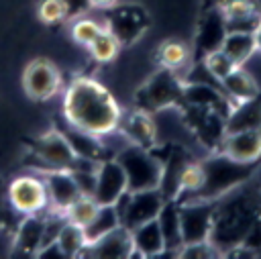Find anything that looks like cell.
Returning <instances> with one entry per match:
<instances>
[{"instance_id":"1","label":"cell","mask_w":261,"mask_h":259,"mask_svg":"<svg viewBox=\"0 0 261 259\" xmlns=\"http://www.w3.org/2000/svg\"><path fill=\"white\" fill-rule=\"evenodd\" d=\"M120 106L114 96L92 77L73 80L63 96V120L96 137L116 131Z\"/></svg>"},{"instance_id":"2","label":"cell","mask_w":261,"mask_h":259,"mask_svg":"<svg viewBox=\"0 0 261 259\" xmlns=\"http://www.w3.org/2000/svg\"><path fill=\"white\" fill-rule=\"evenodd\" d=\"M245 186V184H243ZM261 216V192L253 186H237L216 198L208 243L218 255L239 249L253 222Z\"/></svg>"},{"instance_id":"3","label":"cell","mask_w":261,"mask_h":259,"mask_svg":"<svg viewBox=\"0 0 261 259\" xmlns=\"http://www.w3.org/2000/svg\"><path fill=\"white\" fill-rule=\"evenodd\" d=\"M255 165H257V161L255 163H243V161L230 159L222 151H214V155H210L206 161H202L204 184L200 186V190L194 196H190L184 202H190V200H216V198L224 196L232 188L247 184L249 177L255 171Z\"/></svg>"},{"instance_id":"4","label":"cell","mask_w":261,"mask_h":259,"mask_svg":"<svg viewBox=\"0 0 261 259\" xmlns=\"http://www.w3.org/2000/svg\"><path fill=\"white\" fill-rule=\"evenodd\" d=\"M114 159L120 163L126 175V192L155 190L161 182V159L153 153V149H145L139 145H124L114 153Z\"/></svg>"},{"instance_id":"5","label":"cell","mask_w":261,"mask_h":259,"mask_svg":"<svg viewBox=\"0 0 261 259\" xmlns=\"http://www.w3.org/2000/svg\"><path fill=\"white\" fill-rule=\"evenodd\" d=\"M181 90H184L181 75L175 69L161 67L135 92V102L139 110L157 112L161 108L179 106Z\"/></svg>"},{"instance_id":"6","label":"cell","mask_w":261,"mask_h":259,"mask_svg":"<svg viewBox=\"0 0 261 259\" xmlns=\"http://www.w3.org/2000/svg\"><path fill=\"white\" fill-rule=\"evenodd\" d=\"M165 198L161 196L159 188L155 190H141V192H124L116 202V214L124 228H135L147 220L157 218Z\"/></svg>"},{"instance_id":"7","label":"cell","mask_w":261,"mask_h":259,"mask_svg":"<svg viewBox=\"0 0 261 259\" xmlns=\"http://www.w3.org/2000/svg\"><path fill=\"white\" fill-rule=\"evenodd\" d=\"M106 22L102 24L110 31L120 45H130L141 39L149 29V14L139 4H112L106 12Z\"/></svg>"},{"instance_id":"8","label":"cell","mask_w":261,"mask_h":259,"mask_svg":"<svg viewBox=\"0 0 261 259\" xmlns=\"http://www.w3.org/2000/svg\"><path fill=\"white\" fill-rule=\"evenodd\" d=\"M31 155L37 161V169H43V173L53 169H69L77 157L59 128H51L37 137L31 145Z\"/></svg>"},{"instance_id":"9","label":"cell","mask_w":261,"mask_h":259,"mask_svg":"<svg viewBox=\"0 0 261 259\" xmlns=\"http://www.w3.org/2000/svg\"><path fill=\"white\" fill-rule=\"evenodd\" d=\"M61 88V73L57 65L45 57H37L27 63L22 71V90L35 102L51 100Z\"/></svg>"},{"instance_id":"10","label":"cell","mask_w":261,"mask_h":259,"mask_svg":"<svg viewBox=\"0 0 261 259\" xmlns=\"http://www.w3.org/2000/svg\"><path fill=\"white\" fill-rule=\"evenodd\" d=\"M8 204L18 212V214H37L45 212L49 206L47 198V188L43 182V175H18L8 184L6 190Z\"/></svg>"},{"instance_id":"11","label":"cell","mask_w":261,"mask_h":259,"mask_svg":"<svg viewBox=\"0 0 261 259\" xmlns=\"http://www.w3.org/2000/svg\"><path fill=\"white\" fill-rule=\"evenodd\" d=\"M214 206H216V200L177 202V208H179V228H181L184 245L208 241Z\"/></svg>"},{"instance_id":"12","label":"cell","mask_w":261,"mask_h":259,"mask_svg":"<svg viewBox=\"0 0 261 259\" xmlns=\"http://www.w3.org/2000/svg\"><path fill=\"white\" fill-rule=\"evenodd\" d=\"M184 106V116L186 122L192 126V131L198 135V141L212 149L218 151L222 139H224V116L212 108H200V106Z\"/></svg>"},{"instance_id":"13","label":"cell","mask_w":261,"mask_h":259,"mask_svg":"<svg viewBox=\"0 0 261 259\" xmlns=\"http://www.w3.org/2000/svg\"><path fill=\"white\" fill-rule=\"evenodd\" d=\"M124 192H126V175H124L120 163L114 157L100 161L98 169H96V188L92 194V198L98 202V206L114 204Z\"/></svg>"},{"instance_id":"14","label":"cell","mask_w":261,"mask_h":259,"mask_svg":"<svg viewBox=\"0 0 261 259\" xmlns=\"http://www.w3.org/2000/svg\"><path fill=\"white\" fill-rule=\"evenodd\" d=\"M133 239L130 230L118 224L110 232L102 235L94 243H88L80 257H100V259H126L133 257Z\"/></svg>"},{"instance_id":"15","label":"cell","mask_w":261,"mask_h":259,"mask_svg":"<svg viewBox=\"0 0 261 259\" xmlns=\"http://www.w3.org/2000/svg\"><path fill=\"white\" fill-rule=\"evenodd\" d=\"M226 37V18L222 14V10L218 8V4L210 6L200 24H198V33H196V53L198 59H202L204 55L218 51L222 41Z\"/></svg>"},{"instance_id":"16","label":"cell","mask_w":261,"mask_h":259,"mask_svg":"<svg viewBox=\"0 0 261 259\" xmlns=\"http://www.w3.org/2000/svg\"><path fill=\"white\" fill-rule=\"evenodd\" d=\"M43 182H45V188H47V198H49V206L47 208L49 210L65 212L67 206L82 196L69 169L45 171L43 173Z\"/></svg>"},{"instance_id":"17","label":"cell","mask_w":261,"mask_h":259,"mask_svg":"<svg viewBox=\"0 0 261 259\" xmlns=\"http://www.w3.org/2000/svg\"><path fill=\"white\" fill-rule=\"evenodd\" d=\"M218 151H222L234 161H243V163L259 161L261 159V128L224 135Z\"/></svg>"},{"instance_id":"18","label":"cell","mask_w":261,"mask_h":259,"mask_svg":"<svg viewBox=\"0 0 261 259\" xmlns=\"http://www.w3.org/2000/svg\"><path fill=\"white\" fill-rule=\"evenodd\" d=\"M181 104L188 106H200V108H212L220 112L224 118L232 106V100L218 88H212L208 84H196V82H184L181 90ZM179 104V106H181Z\"/></svg>"},{"instance_id":"19","label":"cell","mask_w":261,"mask_h":259,"mask_svg":"<svg viewBox=\"0 0 261 259\" xmlns=\"http://www.w3.org/2000/svg\"><path fill=\"white\" fill-rule=\"evenodd\" d=\"M61 131V135L65 137V141L69 143V147L73 149V153L77 157H84V159H92V161H104L108 157H114V153L104 145L102 137H96V135H90L69 122H65L63 126H57Z\"/></svg>"},{"instance_id":"20","label":"cell","mask_w":261,"mask_h":259,"mask_svg":"<svg viewBox=\"0 0 261 259\" xmlns=\"http://www.w3.org/2000/svg\"><path fill=\"white\" fill-rule=\"evenodd\" d=\"M126 139L128 143L133 145H139V147H145V149H151L155 147V122L151 118V112H145V110H135L130 114H126L122 118L120 114V120H118V126H116Z\"/></svg>"},{"instance_id":"21","label":"cell","mask_w":261,"mask_h":259,"mask_svg":"<svg viewBox=\"0 0 261 259\" xmlns=\"http://www.w3.org/2000/svg\"><path fill=\"white\" fill-rule=\"evenodd\" d=\"M261 128V92L255 98L234 102L224 118V133H239V131H251Z\"/></svg>"},{"instance_id":"22","label":"cell","mask_w":261,"mask_h":259,"mask_svg":"<svg viewBox=\"0 0 261 259\" xmlns=\"http://www.w3.org/2000/svg\"><path fill=\"white\" fill-rule=\"evenodd\" d=\"M169 151L165 153V159H161V182H159V192L165 200H175L179 194V175L184 165L190 161L188 153L181 147H167Z\"/></svg>"},{"instance_id":"23","label":"cell","mask_w":261,"mask_h":259,"mask_svg":"<svg viewBox=\"0 0 261 259\" xmlns=\"http://www.w3.org/2000/svg\"><path fill=\"white\" fill-rule=\"evenodd\" d=\"M43 228H45V216H41V212L24 214L14 232V243H12L14 253L37 255L43 241Z\"/></svg>"},{"instance_id":"24","label":"cell","mask_w":261,"mask_h":259,"mask_svg":"<svg viewBox=\"0 0 261 259\" xmlns=\"http://www.w3.org/2000/svg\"><path fill=\"white\" fill-rule=\"evenodd\" d=\"M157 224L161 228L163 235V243H165V251L163 255H175L179 253V249L184 247L181 241V228H179V208L175 200H165L159 214H157Z\"/></svg>"},{"instance_id":"25","label":"cell","mask_w":261,"mask_h":259,"mask_svg":"<svg viewBox=\"0 0 261 259\" xmlns=\"http://www.w3.org/2000/svg\"><path fill=\"white\" fill-rule=\"evenodd\" d=\"M130 239H133V255L139 257H159L165 251L163 235L157 224V218L147 220L135 228H130Z\"/></svg>"},{"instance_id":"26","label":"cell","mask_w":261,"mask_h":259,"mask_svg":"<svg viewBox=\"0 0 261 259\" xmlns=\"http://www.w3.org/2000/svg\"><path fill=\"white\" fill-rule=\"evenodd\" d=\"M222 82V88H224V94L234 102H243V100H249V98H255L261 90L257 88L255 80L251 77V73H247L245 69L234 67L226 77L220 80Z\"/></svg>"},{"instance_id":"27","label":"cell","mask_w":261,"mask_h":259,"mask_svg":"<svg viewBox=\"0 0 261 259\" xmlns=\"http://www.w3.org/2000/svg\"><path fill=\"white\" fill-rule=\"evenodd\" d=\"M220 51H224L237 65H241L257 51L255 35L253 33H226L220 45Z\"/></svg>"},{"instance_id":"28","label":"cell","mask_w":261,"mask_h":259,"mask_svg":"<svg viewBox=\"0 0 261 259\" xmlns=\"http://www.w3.org/2000/svg\"><path fill=\"white\" fill-rule=\"evenodd\" d=\"M120 224V218L116 214V208L114 204H106V206H100L96 216L84 226V235H86V243H94L96 239H100L102 235L110 232L112 228H116Z\"/></svg>"},{"instance_id":"29","label":"cell","mask_w":261,"mask_h":259,"mask_svg":"<svg viewBox=\"0 0 261 259\" xmlns=\"http://www.w3.org/2000/svg\"><path fill=\"white\" fill-rule=\"evenodd\" d=\"M55 243H57V247H59L63 259H65V257H80L82 251H84V247L88 245V243H86L84 228L77 226V224H73V222H69V220H65V224L61 226V230H59Z\"/></svg>"},{"instance_id":"30","label":"cell","mask_w":261,"mask_h":259,"mask_svg":"<svg viewBox=\"0 0 261 259\" xmlns=\"http://www.w3.org/2000/svg\"><path fill=\"white\" fill-rule=\"evenodd\" d=\"M157 57H159V65L161 67H169V69L177 71L179 67H186V63L190 59V51L179 41H165L159 47Z\"/></svg>"},{"instance_id":"31","label":"cell","mask_w":261,"mask_h":259,"mask_svg":"<svg viewBox=\"0 0 261 259\" xmlns=\"http://www.w3.org/2000/svg\"><path fill=\"white\" fill-rule=\"evenodd\" d=\"M98 202L92 198V196H80L77 200H73L69 206H67V210H65V218L69 220V222H73V224H77V226H86L94 216H96V212H98Z\"/></svg>"},{"instance_id":"32","label":"cell","mask_w":261,"mask_h":259,"mask_svg":"<svg viewBox=\"0 0 261 259\" xmlns=\"http://www.w3.org/2000/svg\"><path fill=\"white\" fill-rule=\"evenodd\" d=\"M88 49H90V53H92V57H94L96 61L106 63V61H110V59H114V57L118 55L120 43L116 41V37H114L110 31L102 29V31L98 33V37L88 45Z\"/></svg>"},{"instance_id":"33","label":"cell","mask_w":261,"mask_h":259,"mask_svg":"<svg viewBox=\"0 0 261 259\" xmlns=\"http://www.w3.org/2000/svg\"><path fill=\"white\" fill-rule=\"evenodd\" d=\"M37 16L45 24H55L69 18V10L65 0H41L37 8Z\"/></svg>"},{"instance_id":"34","label":"cell","mask_w":261,"mask_h":259,"mask_svg":"<svg viewBox=\"0 0 261 259\" xmlns=\"http://www.w3.org/2000/svg\"><path fill=\"white\" fill-rule=\"evenodd\" d=\"M202 61H204V65L208 67V71L214 75V77H218V80H222V77H226L234 67H239L224 51H212V53H208V55H204L202 57Z\"/></svg>"},{"instance_id":"35","label":"cell","mask_w":261,"mask_h":259,"mask_svg":"<svg viewBox=\"0 0 261 259\" xmlns=\"http://www.w3.org/2000/svg\"><path fill=\"white\" fill-rule=\"evenodd\" d=\"M102 29H104V27H102L98 20H94V18H77V20L73 22V27H71V37H73L75 43L88 47V45L98 37V33H100Z\"/></svg>"},{"instance_id":"36","label":"cell","mask_w":261,"mask_h":259,"mask_svg":"<svg viewBox=\"0 0 261 259\" xmlns=\"http://www.w3.org/2000/svg\"><path fill=\"white\" fill-rule=\"evenodd\" d=\"M96 169L98 165L94 167H75V169H69L75 184H77V190L82 196H92L94 194V188H96Z\"/></svg>"},{"instance_id":"37","label":"cell","mask_w":261,"mask_h":259,"mask_svg":"<svg viewBox=\"0 0 261 259\" xmlns=\"http://www.w3.org/2000/svg\"><path fill=\"white\" fill-rule=\"evenodd\" d=\"M218 8L222 10L224 18H241V16H247V14H253L257 12L255 8V2L253 0H224L218 4Z\"/></svg>"},{"instance_id":"38","label":"cell","mask_w":261,"mask_h":259,"mask_svg":"<svg viewBox=\"0 0 261 259\" xmlns=\"http://www.w3.org/2000/svg\"><path fill=\"white\" fill-rule=\"evenodd\" d=\"M218 253L214 251V247L208 243V241H200V243H188L179 249L177 257H184V259H204V257H216Z\"/></svg>"},{"instance_id":"39","label":"cell","mask_w":261,"mask_h":259,"mask_svg":"<svg viewBox=\"0 0 261 259\" xmlns=\"http://www.w3.org/2000/svg\"><path fill=\"white\" fill-rule=\"evenodd\" d=\"M261 14L253 12L241 18H228L226 20V33H255V29L259 27Z\"/></svg>"},{"instance_id":"40","label":"cell","mask_w":261,"mask_h":259,"mask_svg":"<svg viewBox=\"0 0 261 259\" xmlns=\"http://www.w3.org/2000/svg\"><path fill=\"white\" fill-rule=\"evenodd\" d=\"M65 4H67V10H69V16H75V14L84 12L86 8H90L88 0H65Z\"/></svg>"},{"instance_id":"41","label":"cell","mask_w":261,"mask_h":259,"mask_svg":"<svg viewBox=\"0 0 261 259\" xmlns=\"http://www.w3.org/2000/svg\"><path fill=\"white\" fill-rule=\"evenodd\" d=\"M112 4H116V0H88L90 8H108Z\"/></svg>"},{"instance_id":"42","label":"cell","mask_w":261,"mask_h":259,"mask_svg":"<svg viewBox=\"0 0 261 259\" xmlns=\"http://www.w3.org/2000/svg\"><path fill=\"white\" fill-rule=\"evenodd\" d=\"M255 45H257V51H261V20H259V27L255 29Z\"/></svg>"},{"instance_id":"43","label":"cell","mask_w":261,"mask_h":259,"mask_svg":"<svg viewBox=\"0 0 261 259\" xmlns=\"http://www.w3.org/2000/svg\"><path fill=\"white\" fill-rule=\"evenodd\" d=\"M210 2H212V6H214V4H220V2H224V0H210Z\"/></svg>"}]
</instances>
